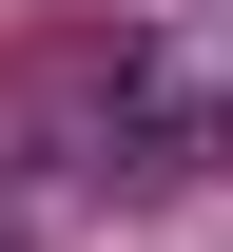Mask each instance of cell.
<instances>
[{"label": "cell", "instance_id": "6da1fadb", "mask_svg": "<svg viewBox=\"0 0 233 252\" xmlns=\"http://www.w3.org/2000/svg\"><path fill=\"white\" fill-rule=\"evenodd\" d=\"M214 20H233V0H214Z\"/></svg>", "mask_w": 233, "mask_h": 252}]
</instances>
